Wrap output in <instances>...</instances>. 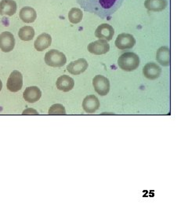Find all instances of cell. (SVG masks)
Masks as SVG:
<instances>
[{"label":"cell","instance_id":"6da1fadb","mask_svg":"<svg viewBox=\"0 0 188 212\" xmlns=\"http://www.w3.org/2000/svg\"><path fill=\"white\" fill-rule=\"evenodd\" d=\"M118 65L123 71L132 72L136 70L140 65V58L135 53L126 52L118 58Z\"/></svg>","mask_w":188,"mask_h":212},{"label":"cell","instance_id":"7a4b0ae2","mask_svg":"<svg viewBox=\"0 0 188 212\" xmlns=\"http://www.w3.org/2000/svg\"><path fill=\"white\" fill-rule=\"evenodd\" d=\"M45 62L50 67H62L67 62V58L64 53L57 50H50L45 55Z\"/></svg>","mask_w":188,"mask_h":212},{"label":"cell","instance_id":"3957f363","mask_svg":"<svg viewBox=\"0 0 188 212\" xmlns=\"http://www.w3.org/2000/svg\"><path fill=\"white\" fill-rule=\"evenodd\" d=\"M93 86L95 91L100 96H105L109 93V79L101 75H97L93 79Z\"/></svg>","mask_w":188,"mask_h":212},{"label":"cell","instance_id":"277c9868","mask_svg":"<svg viewBox=\"0 0 188 212\" xmlns=\"http://www.w3.org/2000/svg\"><path fill=\"white\" fill-rule=\"evenodd\" d=\"M23 86V76L21 72L13 71L6 82V87L11 92H17L21 90Z\"/></svg>","mask_w":188,"mask_h":212},{"label":"cell","instance_id":"5b68a950","mask_svg":"<svg viewBox=\"0 0 188 212\" xmlns=\"http://www.w3.org/2000/svg\"><path fill=\"white\" fill-rule=\"evenodd\" d=\"M115 46L121 50L132 49L136 44V39L133 35L129 33H122L118 35L115 40Z\"/></svg>","mask_w":188,"mask_h":212},{"label":"cell","instance_id":"8992f818","mask_svg":"<svg viewBox=\"0 0 188 212\" xmlns=\"http://www.w3.org/2000/svg\"><path fill=\"white\" fill-rule=\"evenodd\" d=\"M15 47V38L10 31H3L0 34V50L9 53Z\"/></svg>","mask_w":188,"mask_h":212},{"label":"cell","instance_id":"52a82bcc","mask_svg":"<svg viewBox=\"0 0 188 212\" xmlns=\"http://www.w3.org/2000/svg\"><path fill=\"white\" fill-rule=\"evenodd\" d=\"M87 50L89 53L95 55H102L107 54L110 50V45L107 40L99 39L88 45Z\"/></svg>","mask_w":188,"mask_h":212},{"label":"cell","instance_id":"ba28073f","mask_svg":"<svg viewBox=\"0 0 188 212\" xmlns=\"http://www.w3.org/2000/svg\"><path fill=\"white\" fill-rule=\"evenodd\" d=\"M115 35V29L109 24H101L97 27L95 31V35L99 39H104L107 41L111 40Z\"/></svg>","mask_w":188,"mask_h":212},{"label":"cell","instance_id":"9c48e42d","mask_svg":"<svg viewBox=\"0 0 188 212\" xmlns=\"http://www.w3.org/2000/svg\"><path fill=\"white\" fill-rule=\"evenodd\" d=\"M87 68H88V62L85 58H79L78 60L71 61L67 66L68 72L75 76L83 73Z\"/></svg>","mask_w":188,"mask_h":212},{"label":"cell","instance_id":"30bf717a","mask_svg":"<svg viewBox=\"0 0 188 212\" xmlns=\"http://www.w3.org/2000/svg\"><path fill=\"white\" fill-rule=\"evenodd\" d=\"M161 73H162V68L156 63H147L143 68L144 76L151 80H154L158 78L161 76Z\"/></svg>","mask_w":188,"mask_h":212},{"label":"cell","instance_id":"8fae6325","mask_svg":"<svg viewBox=\"0 0 188 212\" xmlns=\"http://www.w3.org/2000/svg\"><path fill=\"white\" fill-rule=\"evenodd\" d=\"M42 96V91L38 86H31L27 87L23 93L24 99L29 103L38 101Z\"/></svg>","mask_w":188,"mask_h":212},{"label":"cell","instance_id":"7c38bea8","mask_svg":"<svg viewBox=\"0 0 188 212\" xmlns=\"http://www.w3.org/2000/svg\"><path fill=\"white\" fill-rule=\"evenodd\" d=\"M100 107V101L95 95H88L82 101V108L87 113H93Z\"/></svg>","mask_w":188,"mask_h":212},{"label":"cell","instance_id":"4fadbf2b","mask_svg":"<svg viewBox=\"0 0 188 212\" xmlns=\"http://www.w3.org/2000/svg\"><path fill=\"white\" fill-rule=\"evenodd\" d=\"M17 6L13 0H1L0 1V15H14L17 12Z\"/></svg>","mask_w":188,"mask_h":212},{"label":"cell","instance_id":"5bb4252c","mask_svg":"<svg viewBox=\"0 0 188 212\" xmlns=\"http://www.w3.org/2000/svg\"><path fill=\"white\" fill-rule=\"evenodd\" d=\"M57 88L63 92H68L71 90L75 86V81L71 77L67 75L60 76L56 83Z\"/></svg>","mask_w":188,"mask_h":212},{"label":"cell","instance_id":"9a60e30c","mask_svg":"<svg viewBox=\"0 0 188 212\" xmlns=\"http://www.w3.org/2000/svg\"><path fill=\"white\" fill-rule=\"evenodd\" d=\"M156 60L162 66H169L171 63L170 49L168 47H162L158 50Z\"/></svg>","mask_w":188,"mask_h":212},{"label":"cell","instance_id":"2e32d148","mask_svg":"<svg viewBox=\"0 0 188 212\" xmlns=\"http://www.w3.org/2000/svg\"><path fill=\"white\" fill-rule=\"evenodd\" d=\"M52 43V37L47 33H42L37 37L34 42V47L38 51H43Z\"/></svg>","mask_w":188,"mask_h":212},{"label":"cell","instance_id":"e0dca14e","mask_svg":"<svg viewBox=\"0 0 188 212\" xmlns=\"http://www.w3.org/2000/svg\"><path fill=\"white\" fill-rule=\"evenodd\" d=\"M19 17L24 23H33L37 18V13L34 8L24 6L20 10Z\"/></svg>","mask_w":188,"mask_h":212},{"label":"cell","instance_id":"ac0fdd59","mask_svg":"<svg viewBox=\"0 0 188 212\" xmlns=\"http://www.w3.org/2000/svg\"><path fill=\"white\" fill-rule=\"evenodd\" d=\"M167 0H145L144 6L147 10L153 12H160L167 7Z\"/></svg>","mask_w":188,"mask_h":212},{"label":"cell","instance_id":"d6986e66","mask_svg":"<svg viewBox=\"0 0 188 212\" xmlns=\"http://www.w3.org/2000/svg\"><path fill=\"white\" fill-rule=\"evenodd\" d=\"M18 36L23 41H31L35 36L34 28L31 26L22 27L19 30Z\"/></svg>","mask_w":188,"mask_h":212},{"label":"cell","instance_id":"ffe728a7","mask_svg":"<svg viewBox=\"0 0 188 212\" xmlns=\"http://www.w3.org/2000/svg\"><path fill=\"white\" fill-rule=\"evenodd\" d=\"M83 17V13L81 9L77 7H73L70 9L68 13V20L70 23L78 24L80 23Z\"/></svg>","mask_w":188,"mask_h":212},{"label":"cell","instance_id":"44dd1931","mask_svg":"<svg viewBox=\"0 0 188 212\" xmlns=\"http://www.w3.org/2000/svg\"><path fill=\"white\" fill-rule=\"evenodd\" d=\"M48 113L49 115H65L66 110L63 105L55 104L50 108Z\"/></svg>","mask_w":188,"mask_h":212},{"label":"cell","instance_id":"7402d4cb","mask_svg":"<svg viewBox=\"0 0 188 212\" xmlns=\"http://www.w3.org/2000/svg\"><path fill=\"white\" fill-rule=\"evenodd\" d=\"M117 0H99V3L104 9H109L114 6Z\"/></svg>","mask_w":188,"mask_h":212},{"label":"cell","instance_id":"603a6c76","mask_svg":"<svg viewBox=\"0 0 188 212\" xmlns=\"http://www.w3.org/2000/svg\"><path fill=\"white\" fill-rule=\"evenodd\" d=\"M22 115H39V113L34 108H27L26 110L24 111Z\"/></svg>","mask_w":188,"mask_h":212},{"label":"cell","instance_id":"cb8c5ba5","mask_svg":"<svg viewBox=\"0 0 188 212\" xmlns=\"http://www.w3.org/2000/svg\"><path fill=\"white\" fill-rule=\"evenodd\" d=\"M3 88V83L1 81V79H0V91H1V90Z\"/></svg>","mask_w":188,"mask_h":212}]
</instances>
